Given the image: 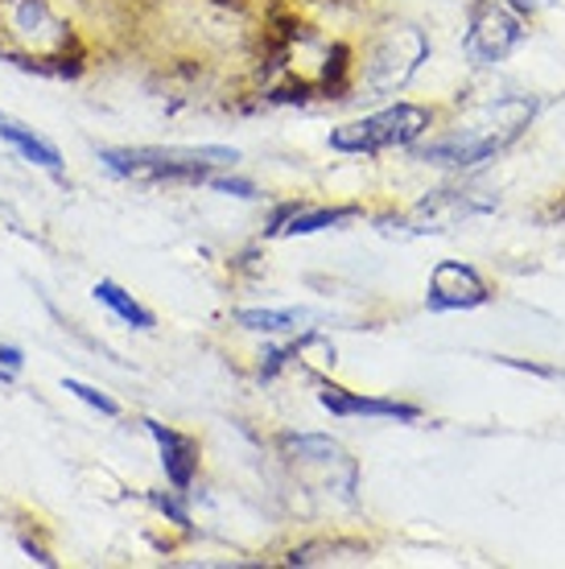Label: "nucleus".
I'll return each instance as SVG.
<instances>
[{
  "mask_svg": "<svg viewBox=\"0 0 565 569\" xmlns=\"http://www.w3.org/2000/svg\"><path fill=\"white\" fill-rule=\"evenodd\" d=\"M99 161L116 178H149V182H207L211 170H231L240 153L224 144H190V149H161V144H137V149H99Z\"/></svg>",
  "mask_w": 565,
  "mask_h": 569,
  "instance_id": "1",
  "label": "nucleus"
},
{
  "mask_svg": "<svg viewBox=\"0 0 565 569\" xmlns=\"http://www.w3.org/2000/svg\"><path fill=\"white\" fill-rule=\"evenodd\" d=\"M425 129H429V112L425 108H417V103H393L384 112L335 129L330 132V149L335 153H384V149L413 144Z\"/></svg>",
  "mask_w": 565,
  "mask_h": 569,
  "instance_id": "2",
  "label": "nucleus"
},
{
  "mask_svg": "<svg viewBox=\"0 0 565 569\" xmlns=\"http://www.w3.org/2000/svg\"><path fill=\"white\" fill-rule=\"evenodd\" d=\"M521 42H524V29L508 9H499L495 0H475V9H470V33H467V54L475 62H499V58H508Z\"/></svg>",
  "mask_w": 565,
  "mask_h": 569,
  "instance_id": "3",
  "label": "nucleus"
},
{
  "mask_svg": "<svg viewBox=\"0 0 565 569\" xmlns=\"http://www.w3.org/2000/svg\"><path fill=\"white\" fill-rule=\"evenodd\" d=\"M492 298L487 293V281L479 272L463 264V260H442L438 269L429 272V293H425V306L429 310H475L483 301Z\"/></svg>",
  "mask_w": 565,
  "mask_h": 569,
  "instance_id": "4",
  "label": "nucleus"
},
{
  "mask_svg": "<svg viewBox=\"0 0 565 569\" xmlns=\"http://www.w3.org/2000/svg\"><path fill=\"white\" fill-rule=\"evenodd\" d=\"M405 33L409 29H396L393 38L376 50V58H371V71H368V87L376 91V96H388V91H396V87H405L413 79V71L425 62V54H429V46L425 42H417L405 54L400 46H405Z\"/></svg>",
  "mask_w": 565,
  "mask_h": 569,
  "instance_id": "5",
  "label": "nucleus"
},
{
  "mask_svg": "<svg viewBox=\"0 0 565 569\" xmlns=\"http://www.w3.org/2000/svg\"><path fill=\"white\" fill-rule=\"evenodd\" d=\"M318 405L335 417H384V421H417V417H422L417 405H405V400H380V397H359V392H347V388H339V385H323Z\"/></svg>",
  "mask_w": 565,
  "mask_h": 569,
  "instance_id": "6",
  "label": "nucleus"
},
{
  "mask_svg": "<svg viewBox=\"0 0 565 569\" xmlns=\"http://www.w3.org/2000/svg\"><path fill=\"white\" fill-rule=\"evenodd\" d=\"M145 429L161 450V467H166V479L174 483V491H190L198 475V441L190 433L161 426V421H145Z\"/></svg>",
  "mask_w": 565,
  "mask_h": 569,
  "instance_id": "7",
  "label": "nucleus"
},
{
  "mask_svg": "<svg viewBox=\"0 0 565 569\" xmlns=\"http://www.w3.org/2000/svg\"><path fill=\"white\" fill-rule=\"evenodd\" d=\"M355 207H318V211H306V207H281V211L272 214V236H314V231H326V228H339V223H351L355 219Z\"/></svg>",
  "mask_w": 565,
  "mask_h": 569,
  "instance_id": "8",
  "label": "nucleus"
},
{
  "mask_svg": "<svg viewBox=\"0 0 565 569\" xmlns=\"http://www.w3.org/2000/svg\"><path fill=\"white\" fill-rule=\"evenodd\" d=\"M0 141H9L17 149V153L26 157V161H33V166H42V170L58 173L62 170V153H58L54 144L42 141L33 129H26L21 120H13V116L0 112Z\"/></svg>",
  "mask_w": 565,
  "mask_h": 569,
  "instance_id": "9",
  "label": "nucleus"
},
{
  "mask_svg": "<svg viewBox=\"0 0 565 569\" xmlns=\"http://www.w3.org/2000/svg\"><path fill=\"white\" fill-rule=\"evenodd\" d=\"M285 455L297 462H318V467H355L339 441L323 438V433H285L281 438Z\"/></svg>",
  "mask_w": 565,
  "mask_h": 569,
  "instance_id": "10",
  "label": "nucleus"
},
{
  "mask_svg": "<svg viewBox=\"0 0 565 569\" xmlns=\"http://www.w3.org/2000/svg\"><path fill=\"white\" fill-rule=\"evenodd\" d=\"M91 293H96V301H103V306H108V310H112L116 318H125L128 327L153 330V313L145 310L141 301L132 298V293H125V289H120L116 281H99L96 289H91Z\"/></svg>",
  "mask_w": 565,
  "mask_h": 569,
  "instance_id": "11",
  "label": "nucleus"
},
{
  "mask_svg": "<svg viewBox=\"0 0 565 569\" xmlns=\"http://www.w3.org/2000/svg\"><path fill=\"white\" fill-rule=\"evenodd\" d=\"M310 310H240L236 322L244 330H260V335H289V330H301L310 322Z\"/></svg>",
  "mask_w": 565,
  "mask_h": 569,
  "instance_id": "12",
  "label": "nucleus"
},
{
  "mask_svg": "<svg viewBox=\"0 0 565 569\" xmlns=\"http://www.w3.org/2000/svg\"><path fill=\"white\" fill-rule=\"evenodd\" d=\"M62 388H67L71 397L83 400V405H91V409H99V413H103V417H120V405H116V400L108 397V392H99V388L83 385V380H71V376L62 380Z\"/></svg>",
  "mask_w": 565,
  "mask_h": 569,
  "instance_id": "13",
  "label": "nucleus"
},
{
  "mask_svg": "<svg viewBox=\"0 0 565 569\" xmlns=\"http://www.w3.org/2000/svg\"><path fill=\"white\" fill-rule=\"evenodd\" d=\"M178 496H182V491H153V496H149V499H153V508H157V512H161V516H170V520H174V525H178V528H190V512H186V508H182V499H178Z\"/></svg>",
  "mask_w": 565,
  "mask_h": 569,
  "instance_id": "14",
  "label": "nucleus"
},
{
  "mask_svg": "<svg viewBox=\"0 0 565 569\" xmlns=\"http://www.w3.org/2000/svg\"><path fill=\"white\" fill-rule=\"evenodd\" d=\"M21 368H26V356H21L17 347H4V342H0V380H17Z\"/></svg>",
  "mask_w": 565,
  "mask_h": 569,
  "instance_id": "15",
  "label": "nucleus"
},
{
  "mask_svg": "<svg viewBox=\"0 0 565 569\" xmlns=\"http://www.w3.org/2000/svg\"><path fill=\"white\" fill-rule=\"evenodd\" d=\"M215 190H224V194H236V199H256V186L252 182H231V178H207Z\"/></svg>",
  "mask_w": 565,
  "mask_h": 569,
  "instance_id": "16",
  "label": "nucleus"
},
{
  "mask_svg": "<svg viewBox=\"0 0 565 569\" xmlns=\"http://www.w3.org/2000/svg\"><path fill=\"white\" fill-rule=\"evenodd\" d=\"M508 4L521 17H533V13H541V9H545V0H508Z\"/></svg>",
  "mask_w": 565,
  "mask_h": 569,
  "instance_id": "17",
  "label": "nucleus"
},
{
  "mask_svg": "<svg viewBox=\"0 0 565 569\" xmlns=\"http://www.w3.org/2000/svg\"><path fill=\"white\" fill-rule=\"evenodd\" d=\"M21 545H26V553L33 557V561H42V566H54V557L46 553L42 545H33V541H29V537H26V541H21Z\"/></svg>",
  "mask_w": 565,
  "mask_h": 569,
  "instance_id": "18",
  "label": "nucleus"
}]
</instances>
